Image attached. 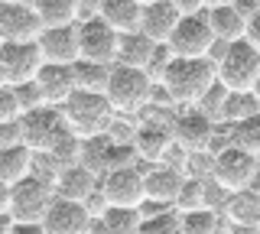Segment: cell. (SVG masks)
<instances>
[{"mask_svg":"<svg viewBox=\"0 0 260 234\" xmlns=\"http://www.w3.org/2000/svg\"><path fill=\"white\" fill-rule=\"evenodd\" d=\"M250 114H260L257 104V91H228L221 101V114H218V124H234V120H244Z\"/></svg>","mask_w":260,"mask_h":234,"instance_id":"cell-30","label":"cell"},{"mask_svg":"<svg viewBox=\"0 0 260 234\" xmlns=\"http://www.w3.org/2000/svg\"><path fill=\"white\" fill-rule=\"evenodd\" d=\"M39 33V20L32 7L20 0H0V39H32Z\"/></svg>","mask_w":260,"mask_h":234,"instance_id":"cell-18","label":"cell"},{"mask_svg":"<svg viewBox=\"0 0 260 234\" xmlns=\"http://www.w3.org/2000/svg\"><path fill=\"white\" fill-rule=\"evenodd\" d=\"M29 173H36V153H32L26 143L0 147V182L13 185Z\"/></svg>","mask_w":260,"mask_h":234,"instance_id":"cell-24","label":"cell"},{"mask_svg":"<svg viewBox=\"0 0 260 234\" xmlns=\"http://www.w3.org/2000/svg\"><path fill=\"white\" fill-rule=\"evenodd\" d=\"M173 205H179V212H185V208H199V205H208V182L202 179V176H192V179H185V176H182V185H179Z\"/></svg>","mask_w":260,"mask_h":234,"instance_id":"cell-34","label":"cell"},{"mask_svg":"<svg viewBox=\"0 0 260 234\" xmlns=\"http://www.w3.org/2000/svg\"><path fill=\"white\" fill-rule=\"evenodd\" d=\"M0 212H10V185L0 182Z\"/></svg>","mask_w":260,"mask_h":234,"instance_id":"cell-40","label":"cell"},{"mask_svg":"<svg viewBox=\"0 0 260 234\" xmlns=\"http://www.w3.org/2000/svg\"><path fill=\"white\" fill-rule=\"evenodd\" d=\"M10 234H46V231H43V221H13Z\"/></svg>","mask_w":260,"mask_h":234,"instance_id":"cell-39","label":"cell"},{"mask_svg":"<svg viewBox=\"0 0 260 234\" xmlns=\"http://www.w3.org/2000/svg\"><path fill=\"white\" fill-rule=\"evenodd\" d=\"M108 62H94V59H78L72 62V75H75V88H85V91H104V82H108Z\"/></svg>","mask_w":260,"mask_h":234,"instance_id":"cell-31","label":"cell"},{"mask_svg":"<svg viewBox=\"0 0 260 234\" xmlns=\"http://www.w3.org/2000/svg\"><path fill=\"white\" fill-rule=\"evenodd\" d=\"M150 75L137 65H120L114 62L108 72V82H104V98L114 108V114H137V111L146 108V98H150Z\"/></svg>","mask_w":260,"mask_h":234,"instance_id":"cell-5","label":"cell"},{"mask_svg":"<svg viewBox=\"0 0 260 234\" xmlns=\"http://www.w3.org/2000/svg\"><path fill=\"white\" fill-rule=\"evenodd\" d=\"M75 26H78V55L81 59H94V62H108V65H114L117 36L120 33H114L98 13H91L88 20L75 23Z\"/></svg>","mask_w":260,"mask_h":234,"instance_id":"cell-11","label":"cell"},{"mask_svg":"<svg viewBox=\"0 0 260 234\" xmlns=\"http://www.w3.org/2000/svg\"><path fill=\"white\" fill-rule=\"evenodd\" d=\"M20 117V104L13 98L10 85H0V120H16Z\"/></svg>","mask_w":260,"mask_h":234,"instance_id":"cell-36","label":"cell"},{"mask_svg":"<svg viewBox=\"0 0 260 234\" xmlns=\"http://www.w3.org/2000/svg\"><path fill=\"white\" fill-rule=\"evenodd\" d=\"M39 46L43 62H75L78 59V26L62 23V26H39L32 36Z\"/></svg>","mask_w":260,"mask_h":234,"instance_id":"cell-14","label":"cell"},{"mask_svg":"<svg viewBox=\"0 0 260 234\" xmlns=\"http://www.w3.org/2000/svg\"><path fill=\"white\" fill-rule=\"evenodd\" d=\"M114 140H117V137H111L108 130L91 133V137H78V156L75 159L101 179V176L114 166Z\"/></svg>","mask_w":260,"mask_h":234,"instance_id":"cell-20","label":"cell"},{"mask_svg":"<svg viewBox=\"0 0 260 234\" xmlns=\"http://www.w3.org/2000/svg\"><path fill=\"white\" fill-rule=\"evenodd\" d=\"M179 231L182 234H218V231H224L221 212L211 205L185 208V212H179Z\"/></svg>","mask_w":260,"mask_h":234,"instance_id":"cell-26","label":"cell"},{"mask_svg":"<svg viewBox=\"0 0 260 234\" xmlns=\"http://www.w3.org/2000/svg\"><path fill=\"white\" fill-rule=\"evenodd\" d=\"M211 43H215V36H211V29H208L205 13L179 17L173 33L166 36V46H169L173 55H208Z\"/></svg>","mask_w":260,"mask_h":234,"instance_id":"cell-9","label":"cell"},{"mask_svg":"<svg viewBox=\"0 0 260 234\" xmlns=\"http://www.w3.org/2000/svg\"><path fill=\"white\" fill-rule=\"evenodd\" d=\"M137 4H150V0H137Z\"/></svg>","mask_w":260,"mask_h":234,"instance_id":"cell-44","label":"cell"},{"mask_svg":"<svg viewBox=\"0 0 260 234\" xmlns=\"http://www.w3.org/2000/svg\"><path fill=\"white\" fill-rule=\"evenodd\" d=\"M215 120L205 117L199 108L185 111V114L173 117V147H179L182 153H208L211 140H215Z\"/></svg>","mask_w":260,"mask_h":234,"instance_id":"cell-10","label":"cell"},{"mask_svg":"<svg viewBox=\"0 0 260 234\" xmlns=\"http://www.w3.org/2000/svg\"><path fill=\"white\" fill-rule=\"evenodd\" d=\"M179 185H182V173L176 166H153L150 173H143V198L173 205Z\"/></svg>","mask_w":260,"mask_h":234,"instance_id":"cell-22","label":"cell"},{"mask_svg":"<svg viewBox=\"0 0 260 234\" xmlns=\"http://www.w3.org/2000/svg\"><path fill=\"white\" fill-rule=\"evenodd\" d=\"M228 130V143L250 153H260V114H250L244 120H234V124H221Z\"/></svg>","mask_w":260,"mask_h":234,"instance_id":"cell-32","label":"cell"},{"mask_svg":"<svg viewBox=\"0 0 260 234\" xmlns=\"http://www.w3.org/2000/svg\"><path fill=\"white\" fill-rule=\"evenodd\" d=\"M208 176L215 179V185L221 192L247 189V185H254V179H257V153L228 143V147H221L215 156H211Z\"/></svg>","mask_w":260,"mask_h":234,"instance_id":"cell-6","label":"cell"},{"mask_svg":"<svg viewBox=\"0 0 260 234\" xmlns=\"http://www.w3.org/2000/svg\"><path fill=\"white\" fill-rule=\"evenodd\" d=\"M211 82H215L211 55H173L159 75V85L166 88L173 104H195Z\"/></svg>","mask_w":260,"mask_h":234,"instance_id":"cell-1","label":"cell"},{"mask_svg":"<svg viewBox=\"0 0 260 234\" xmlns=\"http://www.w3.org/2000/svg\"><path fill=\"white\" fill-rule=\"evenodd\" d=\"M88 215L85 202H75V198H62V195H52L43 212V231L46 234H88Z\"/></svg>","mask_w":260,"mask_h":234,"instance_id":"cell-12","label":"cell"},{"mask_svg":"<svg viewBox=\"0 0 260 234\" xmlns=\"http://www.w3.org/2000/svg\"><path fill=\"white\" fill-rule=\"evenodd\" d=\"M94 185H98V176L91 173V169H85V166H81L78 159H75V163H65V166H59L52 189H55V195H62V198L85 202V198L94 192Z\"/></svg>","mask_w":260,"mask_h":234,"instance_id":"cell-21","label":"cell"},{"mask_svg":"<svg viewBox=\"0 0 260 234\" xmlns=\"http://www.w3.org/2000/svg\"><path fill=\"white\" fill-rule=\"evenodd\" d=\"M94 13L114 33H134L137 23H140V4L137 0H98Z\"/></svg>","mask_w":260,"mask_h":234,"instance_id":"cell-23","label":"cell"},{"mask_svg":"<svg viewBox=\"0 0 260 234\" xmlns=\"http://www.w3.org/2000/svg\"><path fill=\"white\" fill-rule=\"evenodd\" d=\"M10 88H13V98H16V104H20V114H23V111L39 108V104H46L32 78H26V82H16V85H10Z\"/></svg>","mask_w":260,"mask_h":234,"instance_id":"cell-35","label":"cell"},{"mask_svg":"<svg viewBox=\"0 0 260 234\" xmlns=\"http://www.w3.org/2000/svg\"><path fill=\"white\" fill-rule=\"evenodd\" d=\"M215 59V78L228 91H257L260 82V46L250 39H228L221 52L211 55Z\"/></svg>","mask_w":260,"mask_h":234,"instance_id":"cell-2","label":"cell"},{"mask_svg":"<svg viewBox=\"0 0 260 234\" xmlns=\"http://www.w3.org/2000/svg\"><path fill=\"white\" fill-rule=\"evenodd\" d=\"M29 7L39 26H62V23L78 20V0H32Z\"/></svg>","mask_w":260,"mask_h":234,"instance_id":"cell-27","label":"cell"},{"mask_svg":"<svg viewBox=\"0 0 260 234\" xmlns=\"http://www.w3.org/2000/svg\"><path fill=\"white\" fill-rule=\"evenodd\" d=\"M39 94L46 104H62L75 91V75H72V62H43L32 75Z\"/></svg>","mask_w":260,"mask_h":234,"instance_id":"cell-15","label":"cell"},{"mask_svg":"<svg viewBox=\"0 0 260 234\" xmlns=\"http://www.w3.org/2000/svg\"><path fill=\"white\" fill-rule=\"evenodd\" d=\"M169 120L166 124H156V120H143L134 133V153L140 159H150V163H159L166 159V153L173 150V130H169Z\"/></svg>","mask_w":260,"mask_h":234,"instance_id":"cell-17","label":"cell"},{"mask_svg":"<svg viewBox=\"0 0 260 234\" xmlns=\"http://www.w3.org/2000/svg\"><path fill=\"white\" fill-rule=\"evenodd\" d=\"M205 20H208V29H211V36L215 39H238L244 36V13L234 7V0L231 4H218V7H205Z\"/></svg>","mask_w":260,"mask_h":234,"instance_id":"cell-25","label":"cell"},{"mask_svg":"<svg viewBox=\"0 0 260 234\" xmlns=\"http://www.w3.org/2000/svg\"><path fill=\"white\" fill-rule=\"evenodd\" d=\"M20 133H23V143H26L36 156H52L65 143L78 140V137L69 130V124H65L59 104H39V108H32V111H23L20 114Z\"/></svg>","mask_w":260,"mask_h":234,"instance_id":"cell-3","label":"cell"},{"mask_svg":"<svg viewBox=\"0 0 260 234\" xmlns=\"http://www.w3.org/2000/svg\"><path fill=\"white\" fill-rule=\"evenodd\" d=\"M65 124L75 137H91V133H104L111 130L114 117V108L108 104L101 91H85V88H75L62 104H59Z\"/></svg>","mask_w":260,"mask_h":234,"instance_id":"cell-4","label":"cell"},{"mask_svg":"<svg viewBox=\"0 0 260 234\" xmlns=\"http://www.w3.org/2000/svg\"><path fill=\"white\" fill-rule=\"evenodd\" d=\"M52 198V182L39 179L36 173L23 176L10 185V215L13 221H43V212Z\"/></svg>","mask_w":260,"mask_h":234,"instance_id":"cell-7","label":"cell"},{"mask_svg":"<svg viewBox=\"0 0 260 234\" xmlns=\"http://www.w3.org/2000/svg\"><path fill=\"white\" fill-rule=\"evenodd\" d=\"M0 85H7V82H4V72H0Z\"/></svg>","mask_w":260,"mask_h":234,"instance_id":"cell-43","label":"cell"},{"mask_svg":"<svg viewBox=\"0 0 260 234\" xmlns=\"http://www.w3.org/2000/svg\"><path fill=\"white\" fill-rule=\"evenodd\" d=\"M205 7H218V4H231V0H202Z\"/></svg>","mask_w":260,"mask_h":234,"instance_id":"cell-42","label":"cell"},{"mask_svg":"<svg viewBox=\"0 0 260 234\" xmlns=\"http://www.w3.org/2000/svg\"><path fill=\"white\" fill-rule=\"evenodd\" d=\"M13 143H23L20 117L16 120H0V147H13Z\"/></svg>","mask_w":260,"mask_h":234,"instance_id":"cell-37","label":"cell"},{"mask_svg":"<svg viewBox=\"0 0 260 234\" xmlns=\"http://www.w3.org/2000/svg\"><path fill=\"white\" fill-rule=\"evenodd\" d=\"M176 20H179V13L169 0H150V4H140V23H137V29L150 43H166Z\"/></svg>","mask_w":260,"mask_h":234,"instance_id":"cell-19","label":"cell"},{"mask_svg":"<svg viewBox=\"0 0 260 234\" xmlns=\"http://www.w3.org/2000/svg\"><path fill=\"white\" fill-rule=\"evenodd\" d=\"M221 218L224 221H234V224H224V231H257V224H260V198H257V192L250 189V185L247 189H238V192H228Z\"/></svg>","mask_w":260,"mask_h":234,"instance_id":"cell-16","label":"cell"},{"mask_svg":"<svg viewBox=\"0 0 260 234\" xmlns=\"http://www.w3.org/2000/svg\"><path fill=\"white\" fill-rule=\"evenodd\" d=\"M39 65H43V55L36 39H0V72L7 85L32 78Z\"/></svg>","mask_w":260,"mask_h":234,"instance_id":"cell-8","label":"cell"},{"mask_svg":"<svg viewBox=\"0 0 260 234\" xmlns=\"http://www.w3.org/2000/svg\"><path fill=\"white\" fill-rule=\"evenodd\" d=\"M169 4L176 7L179 17H189V13H202V10H205V4H202V0H169Z\"/></svg>","mask_w":260,"mask_h":234,"instance_id":"cell-38","label":"cell"},{"mask_svg":"<svg viewBox=\"0 0 260 234\" xmlns=\"http://www.w3.org/2000/svg\"><path fill=\"white\" fill-rule=\"evenodd\" d=\"M10 228H13V215L0 212V234H10Z\"/></svg>","mask_w":260,"mask_h":234,"instance_id":"cell-41","label":"cell"},{"mask_svg":"<svg viewBox=\"0 0 260 234\" xmlns=\"http://www.w3.org/2000/svg\"><path fill=\"white\" fill-rule=\"evenodd\" d=\"M137 231H143V234H179V212H173L169 205L150 208V212L140 215Z\"/></svg>","mask_w":260,"mask_h":234,"instance_id":"cell-33","label":"cell"},{"mask_svg":"<svg viewBox=\"0 0 260 234\" xmlns=\"http://www.w3.org/2000/svg\"><path fill=\"white\" fill-rule=\"evenodd\" d=\"M98 218L104 234H130L140 224V205H108Z\"/></svg>","mask_w":260,"mask_h":234,"instance_id":"cell-28","label":"cell"},{"mask_svg":"<svg viewBox=\"0 0 260 234\" xmlns=\"http://www.w3.org/2000/svg\"><path fill=\"white\" fill-rule=\"evenodd\" d=\"M150 49H153V43L140 33V29H134V33H120V36H117V55H114V62L143 69V62H146V55H150Z\"/></svg>","mask_w":260,"mask_h":234,"instance_id":"cell-29","label":"cell"},{"mask_svg":"<svg viewBox=\"0 0 260 234\" xmlns=\"http://www.w3.org/2000/svg\"><path fill=\"white\" fill-rule=\"evenodd\" d=\"M108 205H140L143 202V173L137 166H114L98 179Z\"/></svg>","mask_w":260,"mask_h":234,"instance_id":"cell-13","label":"cell"}]
</instances>
